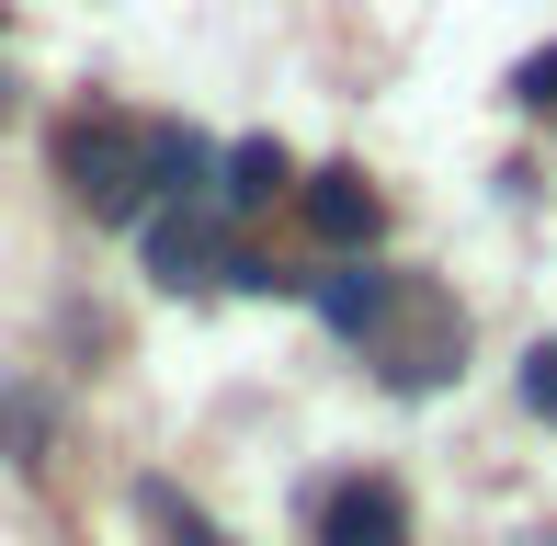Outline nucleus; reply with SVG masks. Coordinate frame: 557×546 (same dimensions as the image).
Returning a JSON list of instances; mask_svg holds the SVG:
<instances>
[{"mask_svg": "<svg viewBox=\"0 0 557 546\" xmlns=\"http://www.w3.org/2000/svg\"><path fill=\"white\" fill-rule=\"evenodd\" d=\"M512 103H523V114H557V46H546V58H523V69H512Z\"/></svg>", "mask_w": 557, "mask_h": 546, "instance_id": "9b49d317", "label": "nucleus"}, {"mask_svg": "<svg viewBox=\"0 0 557 546\" xmlns=\"http://www.w3.org/2000/svg\"><path fill=\"white\" fill-rule=\"evenodd\" d=\"M523 399L557 421V342H535V353H523Z\"/></svg>", "mask_w": 557, "mask_h": 546, "instance_id": "f8f14e48", "label": "nucleus"}, {"mask_svg": "<svg viewBox=\"0 0 557 546\" xmlns=\"http://www.w3.org/2000/svg\"><path fill=\"white\" fill-rule=\"evenodd\" d=\"M387 296H398V273H375V262H342V273H319V319H331L342 342H364L375 319H387Z\"/></svg>", "mask_w": 557, "mask_h": 546, "instance_id": "0eeeda50", "label": "nucleus"}, {"mask_svg": "<svg viewBox=\"0 0 557 546\" xmlns=\"http://www.w3.org/2000/svg\"><path fill=\"white\" fill-rule=\"evenodd\" d=\"M137 512H148V524H160L171 546H227V535H216V524H206V512H194L171 479H148V489H137Z\"/></svg>", "mask_w": 557, "mask_h": 546, "instance_id": "1a4fd4ad", "label": "nucleus"}, {"mask_svg": "<svg viewBox=\"0 0 557 546\" xmlns=\"http://www.w3.org/2000/svg\"><path fill=\"white\" fill-rule=\"evenodd\" d=\"M0 444H12L23 467H46V399H35V387H12V399H0Z\"/></svg>", "mask_w": 557, "mask_h": 546, "instance_id": "9d476101", "label": "nucleus"}, {"mask_svg": "<svg viewBox=\"0 0 557 546\" xmlns=\"http://www.w3.org/2000/svg\"><path fill=\"white\" fill-rule=\"evenodd\" d=\"M296 206H308V228L331 239L342 262H364V251H375V228H387V206H375L364 171H308V183H296Z\"/></svg>", "mask_w": 557, "mask_h": 546, "instance_id": "20e7f679", "label": "nucleus"}, {"mask_svg": "<svg viewBox=\"0 0 557 546\" xmlns=\"http://www.w3.org/2000/svg\"><path fill=\"white\" fill-rule=\"evenodd\" d=\"M216 262H227V216H216V194H171V206L148 216V273L183 296V285H216Z\"/></svg>", "mask_w": 557, "mask_h": 546, "instance_id": "7ed1b4c3", "label": "nucleus"}, {"mask_svg": "<svg viewBox=\"0 0 557 546\" xmlns=\"http://www.w3.org/2000/svg\"><path fill=\"white\" fill-rule=\"evenodd\" d=\"M148 183L160 194H216V148L194 126H148Z\"/></svg>", "mask_w": 557, "mask_h": 546, "instance_id": "6e6552de", "label": "nucleus"}, {"mask_svg": "<svg viewBox=\"0 0 557 546\" xmlns=\"http://www.w3.org/2000/svg\"><path fill=\"white\" fill-rule=\"evenodd\" d=\"M273 194H296V160H285V137H239L216 160V216H262Z\"/></svg>", "mask_w": 557, "mask_h": 546, "instance_id": "423d86ee", "label": "nucleus"}, {"mask_svg": "<svg viewBox=\"0 0 557 546\" xmlns=\"http://www.w3.org/2000/svg\"><path fill=\"white\" fill-rule=\"evenodd\" d=\"M58 183H69V206H91V216H137L148 194V126L137 114H69L58 126Z\"/></svg>", "mask_w": 557, "mask_h": 546, "instance_id": "f03ea898", "label": "nucleus"}, {"mask_svg": "<svg viewBox=\"0 0 557 546\" xmlns=\"http://www.w3.org/2000/svg\"><path fill=\"white\" fill-rule=\"evenodd\" d=\"M364 353H375V376H387L398 399H421V387H444V376H455V353H467V319H455V296H444V285L398 273V296H387V319L364 331Z\"/></svg>", "mask_w": 557, "mask_h": 546, "instance_id": "f257e3e1", "label": "nucleus"}, {"mask_svg": "<svg viewBox=\"0 0 557 546\" xmlns=\"http://www.w3.org/2000/svg\"><path fill=\"white\" fill-rule=\"evenodd\" d=\"M319 546H410V501L398 479H342L319 501Z\"/></svg>", "mask_w": 557, "mask_h": 546, "instance_id": "39448f33", "label": "nucleus"}]
</instances>
